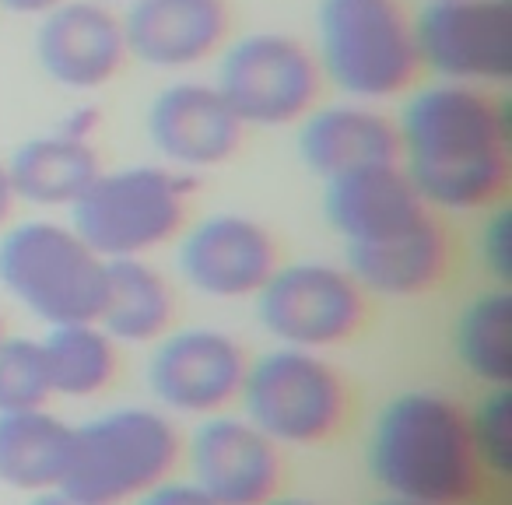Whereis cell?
Here are the masks:
<instances>
[{
    "instance_id": "obj_14",
    "label": "cell",
    "mask_w": 512,
    "mask_h": 505,
    "mask_svg": "<svg viewBox=\"0 0 512 505\" xmlns=\"http://www.w3.org/2000/svg\"><path fill=\"white\" fill-rule=\"evenodd\" d=\"M123 18L102 0H64L39 18L36 64L60 88L99 92L127 67Z\"/></svg>"
},
{
    "instance_id": "obj_18",
    "label": "cell",
    "mask_w": 512,
    "mask_h": 505,
    "mask_svg": "<svg viewBox=\"0 0 512 505\" xmlns=\"http://www.w3.org/2000/svg\"><path fill=\"white\" fill-rule=\"evenodd\" d=\"M299 155L320 179L362 169V165L400 162L397 116L376 102H320L299 123Z\"/></svg>"
},
{
    "instance_id": "obj_17",
    "label": "cell",
    "mask_w": 512,
    "mask_h": 505,
    "mask_svg": "<svg viewBox=\"0 0 512 505\" xmlns=\"http://www.w3.org/2000/svg\"><path fill=\"white\" fill-rule=\"evenodd\" d=\"M323 183H327L323 214L330 228L344 239V246L383 242L432 214V207L418 197L400 162L362 165V169L341 172Z\"/></svg>"
},
{
    "instance_id": "obj_19",
    "label": "cell",
    "mask_w": 512,
    "mask_h": 505,
    "mask_svg": "<svg viewBox=\"0 0 512 505\" xmlns=\"http://www.w3.org/2000/svg\"><path fill=\"white\" fill-rule=\"evenodd\" d=\"M344 267L365 288V295L383 299H418L446 281L449 235L435 211L407 232L383 242L344 246Z\"/></svg>"
},
{
    "instance_id": "obj_11",
    "label": "cell",
    "mask_w": 512,
    "mask_h": 505,
    "mask_svg": "<svg viewBox=\"0 0 512 505\" xmlns=\"http://www.w3.org/2000/svg\"><path fill=\"white\" fill-rule=\"evenodd\" d=\"M176 264L183 281L207 299H253L281 267V249L264 221L218 211L186 221L179 232Z\"/></svg>"
},
{
    "instance_id": "obj_2",
    "label": "cell",
    "mask_w": 512,
    "mask_h": 505,
    "mask_svg": "<svg viewBox=\"0 0 512 505\" xmlns=\"http://www.w3.org/2000/svg\"><path fill=\"white\" fill-rule=\"evenodd\" d=\"M365 467L383 495L421 505H470L484 488L467 407L442 390L393 393L369 428Z\"/></svg>"
},
{
    "instance_id": "obj_23",
    "label": "cell",
    "mask_w": 512,
    "mask_h": 505,
    "mask_svg": "<svg viewBox=\"0 0 512 505\" xmlns=\"http://www.w3.org/2000/svg\"><path fill=\"white\" fill-rule=\"evenodd\" d=\"M39 344H43L46 369H50L53 397H99L120 376V344L95 320L50 327Z\"/></svg>"
},
{
    "instance_id": "obj_13",
    "label": "cell",
    "mask_w": 512,
    "mask_h": 505,
    "mask_svg": "<svg viewBox=\"0 0 512 505\" xmlns=\"http://www.w3.org/2000/svg\"><path fill=\"white\" fill-rule=\"evenodd\" d=\"M183 460L190 481L218 505H264L281 491L285 460L242 414H211L200 418L190 442H183Z\"/></svg>"
},
{
    "instance_id": "obj_15",
    "label": "cell",
    "mask_w": 512,
    "mask_h": 505,
    "mask_svg": "<svg viewBox=\"0 0 512 505\" xmlns=\"http://www.w3.org/2000/svg\"><path fill=\"white\" fill-rule=\"evenodd\" d=\"M148 141L155 151L183 172L225 165L242 148L246 127L228 109L214 81L186 78L162 88L148 106Z\"/></svg>"
},
{
    "instance_id": "obj_32",
    "label": "cell",
    "mask_w": 512,
    "mask_h": 505,
    "mask_svg": "<svg viewBox=\"0 0 512 505\" xmlns=\"http://www.w3.org/2000/svg\"><path fill=\"white\" fill-rule=\"evenodd\" d=\"M32 505H92V502H85V498L71 495V491H64V488H50V491L32 495Z\"/></svg>"
},
{
    "instance_id": "obj_1",
    "label": "cell",
    "mask_w": 512,
    "mask_h": 505,
    "mask_svg": "<svg viewBox=\"0 0 512 505\" xmlns=\"http://www.w3.org/2000/svg\"><path fill=\"white\" fill-rule=\"evenodd\" d=\"M400 169L432 211L484 214L512 190V127L491 88L428 81L397 116Z\"/></svg>"
},
{
    "instance_id": "obj_33",
    "label": "cell",
    "mask_w": 512,
    "mask_h": 505,
    "mask_svg": "<svg viewBox=\"0 0 512 505\" xmlns=\"http://www.w3.org/2000/svg\"><path fill=\"white\" fill-rule=\"evenodd\" d=\"M264 505H320V502H313V498H299V495H274V498H267Z\"/></svg>"
},
{
    "instance_id": "obj_36",
    "label": "cell",
    "mask_w": 512,
    "mask_h": 505,
    "mask_svg": "<svg viewBox=\"0 0 512 505\" xmlns=\"http://www.w3.org/2000/svg\"><path fill=\"white\" fill-rule=\"evenodd\" d=\"M0 341H4V316H0Z\"/></svg>"
},
{
    "instance_id": "obj_9",
    "label": "cell",
    "mask_w": 512,
    "mask_h": 505,
    "mask_svg": "<svg viewBox=\"0 0 512 505\" xmlns=\"http://www.w3.org/2000/svg\"><path fill=\"white\" fill-rule=\"evenodd\" d=\"M256 320L285 348L330 351L355 341L369 320V295L348 267L323 260L281 264L253 295Z\"/></svg>"
},
{
    "instance_id": "obj_5",
    "label": "cell",
    "mask_w": 512,
    "mask_h": 505,
    "mask_svg": "<svg viewBox=\"0 0 512 505\" xmlns=\"http://www.w3.org/2000/svg\"><path fill=\"white\" fill-rule=\"evenodd\" d=\"M197 193L193 172L172 165L102 169L74 200L71 228L102 260H137L179 239Z\"/></svg>"
},
{
    "instance_id": "obj_16",
    "label": "cell",
    "mask_w": 512,
    "mask_h": 505,
    "mask_svg": "<svg viewBox=\"0 0 512 505\" xmlns=\"http://www.w3.org/2000/svg\"><path fill=\"white\" fill-rule=\"evenodd\" d=\"M120 18L130 60L155 71H190L214 60L235 22L228 0H134Z\"/></svg>"
},
{
    "instance_id": "obj_7",
    "label": "cell",
    "mask_w": 512,
    "mask_h": 505,
    "mask_svg": "<svg viewBox=\"0 0 512 505\" xmlns=\"http://www.w3.org/2000/svg\"><path fill=\"white\" fill-rule=\"evenodd\" d=\"M235 404L274 446L309 449L341 432L351 411V390L323 351L278 344L260 358H249Z\"/></svg>"
},
{
    "instance_id": "obj_21",
    "label": "cell",
    "mask_w": 512,
    "mask_h": 505,
    "mask_svg": "<svg viewBox=\"0 0 512 505\" xmlns=\"http://www.w3.org/2000/svg\"><path fill=\"white\" fill-rule=\"evenodd\" d=\"M95 323L116 344H155L176 323V292L148 257L109 260Z\"/></svg>"
},
{
    "instance_id": "obj_24",
    "label": "cell",
    "mask_w": 512,
    "mask_h": 505,
    "mask_svg": "<svg viewBox=\"0 0 512 505\" xmlns=\"http://www.w3.org/2000/svg\"><path fill=\"white\" fill-rule=\"evenodd\" d=\"M453 351L484 386L512 383V295L505 285L474 295L453 323Z\"/></svg>"
},
{
    "instance_id": "obj_26",
    "label": "cell",
    "mask_w": 512,
    "mask_h": 505,
    "mask_svg": "<svg viewBox=\"0 0 512 505\" xmlns=\"http://www.w3.org/2000/svg\"><path fill=\"white\" fill-rule=\"evenodd\" d=\"M470 439L484 474L509 477L512 470V393L509 386H488L481 400L467 411Z\"/></svg>"
},
{
    "instance_id": "obj_3",
    "label": "cell",
    "mask_w": 512,
    "mask_h": 505,
    "mask_svg": "<svg viewBox=\"0 0 512 505\" xmlns=\"http://www.w3.org/2000/svg\"><path fill=\"white\" fill-rule=\"evenodd\" d=\"M316 60L323 81L355 102H390L421 78L414 11L404 0H320Z\"/></svg>"
},
{
    "instance_id": "obj_20",
    "label": "cell",
    "mask_w": 512,
    "mask_h": 505,
    "mask_svg": "<svg viewBox=\"0 0 512 505\" xmlns=\"http://www.w3.org/2000/svg\"><path fill=\"white\" fill-rule=\"evenodd\" d=\"M102 172V155L88 137L67 130L29 137L8 158V176L18 193V204L36 207H71Z\"/></svg>"
},
{
    "instance_id": "obj_22",
    "label": "cell",
    "mask_w": 512,
    "mask_h": 505,
    "mask_svg": "<svg viewBox=\"0 0 512 505\" xmlns=\"http://www.w3.org/2000/svg\"><path fill=\"white\" fill-rule=\"evenodd\" d=\"M71 449V425L50 414L36 411L0 414V484L25 495L60 488Z\"/></svg>"
},
{
    "instance_id": "obj_27",
    "label": "cell",
    "mask_w": 512,
    "mask_h": 505,
    "mask_svg": "<svg viewBox=\"0 0 512 505\" xmlns=\"http://www.w3.org/2000/svg\"><path fill=\"white\" fill-rule=\"evenodd\" d=\"M484 228L477 235V249H481V264L491 271L498 285H509L512 274V214L505 204L484 211Z\"/></svg>"
},
{
    "instance_id": "obj_37",
    "label": "cell",
    "mask_w": 512,
    "mask_h": 505,
    "mask_svg": "<svg viewBox=\"0 0 512 505\" xmlns=\"http://www.w3.org/2000/svg\"><path fill=\"white\" fill-rule=\"evenodd\" d=\"M425 4H432V0H425Z\"/></svg>"
},
{
    "instance_id": "obj_10",
    "label": "cell",
    "mask_w": 512,
    "mask_h": 505,
    "mask_svg": "<svg viewBox=\"0 0 512 505\" xmlns=\"http://www.w3.org/2000/svg\"><path fill=\"white\" fill-rule=\"evenodd\" d=\"M418 64L435 81L502 88L512 81L509 0H432L414 15Z\"/></svg>"
},
{
    "instance_id": "obj_29",
    "label": "cell",
    "mask_w": 512,
    "mask_h": 505,
    "mask_svg": "<svg viewBox=\"0 0 512 505\" xmlns=\"http://www.w3.org/2000/svg\"><path fill=\"white\" fill-rule=\"evenodd\" d=\"M64 0H0V11H8L15 18H46L57 11Z\"/></svg>"
},
{
    "instance_id": "obj_30",
    "label": "cell",
    "mask_w": 512,
    "mask_h": 505,
    "mask_svg": "<svg viewBox=\"0 0 512 505\" xmlns=\"http://www.w3.org/2000/svg\"><path fill=\"white\" fill-rule=\"evenodd\" d=\"M60 130H67V134H74V137H88V141H92L95 130H99V109H95V106L74 109V116H67V120L60 123Z\"/></svg>"
},
{
    "instance_id": "obj_35",
    "label": "cell",
    "mask_w": 512,
    "mask_h": 505,
    "mask_svg": "<svg viewBox=\"0 0 512 505\" xmlns=\"http://www.w3.org/2000/svg\"><path fill=\"white\" fill-rule=\"evenodd\" d=\"M102 4H109V8H127V4H134V0H102Z\"/></svg>"
},
{
    "instance_id": "obj_6",
    "label": "cell",
    "mask_w": 512,
    "mask_h": 505,
    "mask_svg": "<svg viewBox=\"0 0 512 505\" xmlns=\"http://www.w3.org/2000/svg\"><path fill=\"white\" fill-rule=\"evenodd\" d=\"M106 264L71 221L32 218L0 232V288L46 327L99 316Z\"/></svg>"
},
{
    "instance_id": "obj_4",
    "label": "cell",
    "mask_w": 512,
    "mask_h": 505,
    "mask_svg": "<svg viewBox=\"0 0 512 505\" xmlns=\"http://www.w3.org/2000/svg\"><path fill=\"white\" fill-rule=\"evenodd\" d=\"M183 432L158 407H113L71 425V449L60 488L92 505H130L155 484L176 477Z\"/></svg>"
},
{
    "instance_id": "obj_34",
    "label": "cell",
    "mask_w": 512,
    "mask_h": 505,
    "mask_svg": "<svg viewBox=\"0 0 512 505\" xmlns=\"http://www.w3.org/2000/svg\"><path fill=\"white\" fill-rule=\"evenodd\" d=\"M372 505H421V502H407V498H390V495H383L379 502H372Z\"/></svg>"
},
{
    "instance_id": "obj_8",
    "label": "cell",
    "mask_w": 512,
    "mask_h": 505,
    "mask_svg": "<svg viewBox=\"0 0 512 505\" xmlns=\"http://www.w3.org/2000/svg\"><path fill=\"white\" fill-rule=\"evenodd\" d=\"M214 88L242 127H295L323 99V71L313 46L288 32H246L218 53Z\"/></svg>"
},
{
    "instance_id": "obj_25",
    "label": "cell",
    "mask_w": 512,
    "mask_h": 505,
    "mask_svg": "<svg viewBox=\"0 0 512 505\" xmlns=\"http://www.w3.org/2000/svg\"><path fill=\"white\" fill-rule=\"evenodd\" d=\"M53 397L50 369L43 344L36 337H8L0 341V414L36 411Z\"/></svg>"
},
{
    "instance_id": "obj_31",
    "label": "cell",
    "mask_w": 512,
    "mask_h": 505,
    "mask_svg": "<svg viewBox=\"0 0 512 505\" xmlns=\"http://www.w3.org/2000/svg\"><path fill=\"white\" fill-rule=\"evenodd\" d=\"M15 207H18V193H15V186H11L8 162L0 158V232L11 225V218H15Z\"/></svg>"
},
{
    "instance_id": "obj_28",
    "label": "cell",
    "mask_w": 512,
    "mask_h": 505,
    "mask_svg": "<svg viewBox=\"0 0 512 505\" xmlns=\"http://www.w3.org/2000/svg\"><path fill=\"white\" fill-rule=\"evenodd\" d=\"M130 505H218L214 498H207L204 491L193 481H179V477H169V481L155 484L151 491H144L137 502Z\"/></svg>"
},
{
    "instance_id": "obj_12",
    "label": "cell",
    "mask_w": 512,
    "mask_h": 505,
    "mask_svg": "<svg viewBox=\"0 0 512 505\" xmlns=\"http://www.w3.org/2000/svg\"><path fill=\"white\" fill-rule=\"evenodd\" d=\"M249 355L228 330L183 327L155 341L148 386L169 414L211 418L239 400Z\"/></svg>"
}]
</instances>
